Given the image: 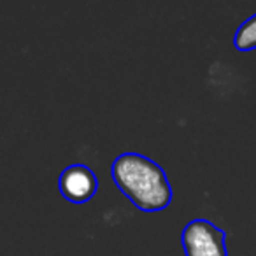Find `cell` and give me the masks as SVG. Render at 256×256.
Segmentation results:
<instances>
[{
  "mask_svg": "<svg viewBox=\"0 0 256 256\" xmlns=\"http://www.w3.org/2000/svg\"><path fill=\"white\" fill-rule=\"evenodd\" d=\"M110 176L137 209L156 212L172 202V188L164 168L139 153H123L110 165Z\"/></svg>",
  "mask_w": 256,
  "mask_h": 256,
  "instance_id": "cell-1",
  "label": "cell"
},
{
  "mask_svg": "<svg viewBox=\"0 0 256 256\" xmlns=\"http://www.w3.org/2000/svg\"><path fill=\"white\" fill-rule=\"evenodd\" d=\"M226 234L207 220H193L181 234L186 256H228Z\"/></svg>",
  "mask_w": 256,
  "mask_h": 256,
  "instance_id": "cell-2",
  "label": "cell"
},
{
  "mask_svg": "<svg viewBox=\"0 0 256 256\" xmlns=\"http://www.w3.org/2000/svg\"><path fill=\"white\" fill-rule=\"evenodd\" d=\"M96 178L88 165H68L58 179V188L65 200L72 204H84L93 198L96 192Z\"/></svg>",
  "mask_w": 256,
  "mask_h": 256,
  "instance_id": "cell-3",
  "label": "cell"
},
{
  "mask_svg": "<svg viewBox=\"0 0 256 256\" xmlns=\"http://www.w3.org/2000/svg\"><path fill=\"white\" fill-rule=\"evenodd\" d=\"M234 46L238 51L256 50V14L248 18L234 36Z\"/></svg>",
  "mask_w": 256,
  "mask_h": 256,
  "instance_id": "cell-4",
  "label": "cell"
}]
</instances>
